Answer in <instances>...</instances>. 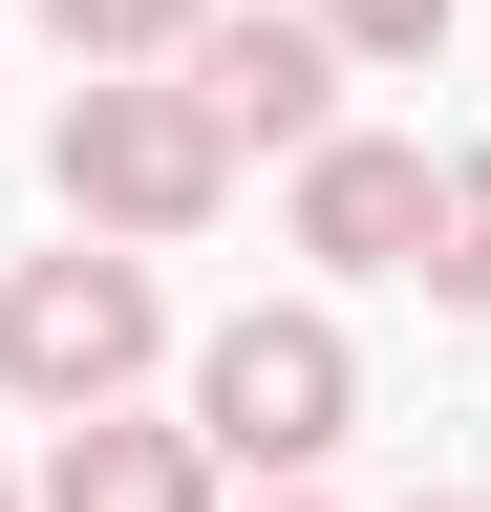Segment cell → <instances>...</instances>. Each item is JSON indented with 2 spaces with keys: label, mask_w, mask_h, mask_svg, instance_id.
Here are the masks:
<instances>
[{
  "label": "cell",
  "mask_w": 491,
  "mask_h": 512,
  "mask_svg": "<svg viewBox=\"0 0 491 512\" xmlns=\"http://www.w3.org/2000/svg\"><path fill=\"white\" fill-rule=\"evenodd\" d=\"M214 192H235V128L171 86V64H86L65 86V235H129L150 256V235H193Z\"/></svg>",
  "instance_id": "obj_1"
},
{
  "label": "cell",
  "mask_w": 491,
  "mask_h": 512,
  "mask_svg": "<svg viewBox=\"0 0 491 512\" xmlns=\"http://www.w3.org/2000/svg\"><path fill=\"white\" fill-rule=\"evenodd\" d=\"M150 342H171V299H150V256H129V235H65V256H22V278H0V384H22L43 427L129 406Z\"/></svg>",
  "instance_id": "obj_2"
},
{
  "label": "cell",
  "mask_w": 491,
  "mask_h": 512,
  "mask_svg": "<svg viewBox=\"0 0 491 512\" xmlns=\"http://www.w3.org/2000/svg\"><path fill=\"white\" fill-rule=\"evenodd\" d=\"M342 427H363V363H342L321 299H257V320L193 342V448H214V470H278V491H299Z\"/></svg>",
  "instance_id": "obj_3"
},
{
  "label": "cell",
  "mask_w": 491,
  "mask_h": 512,
  "mask_svg": "<svg viewBox=\"0 0 491 512\" xmlns=\"http://www.w3.org/2000/svg\"><path fill=\"white\" fill-rule=\"evenodd\" d=\"M171 86H193L235 150H321V107H342V43H321V22H193V43H171Z\"/></svg>",
  "instance_id": "obj_4"
},
{
  "label": "cell",
  "mask_w": 491,
  "mask_h": 512,
  "mask_svg": "<svg viewBox=\"0 0 491 512\" xmlns=\"http://www.w3.org/2000/svg\"><path fill=\"white\" fill-rule=\"evenodd\" d=\"M299 256L406 278V256H427V150H385V128H321V150H299Z\"/></svg>",
  "instance_id": "obj_5"
},
{
  "label": "cell",
  "mask_w": 491,
  "mask_h": 512,
  "mask_svg": "<svg viewBox=\"0 0 491 512\" xmlns=\"http://www.w3.org/2000/svg\"><path fill=\"white\" fill-rule=\"evenodd\" d=\"M22 512H214V448L193 427H129V406H86L65 448H43V491Z\"/></svg>",
  "instance_id": "obj_6"
},
{
  "label": "cell",
  "mask_w": 491,
  "mask_h": 512,
  "mask_svg": "<svg viewBox=\"0 0 491 512\" xmlns=\"http://www.w3.org/2000/svg\"><path fill=\"white\" fill-rule=\"evenodd\" d=\"M406 278L449 299V320H491V150H449V171H427V256H406Z\"/></svg>",
  "instance_id": "obj_7"
},
{
  "label": "cell",
  "mask_w": 491,
  "mask_h": 512,
  "mask_svg": "<svg viewBox=\"0 0 491 512\" xmlns=\"http://www.w3.org/2000/svg\"><path fill=\"white\" fill-rule=\"evenodd\" d=\"M299 22H321L342 64H449V22H470V0H299Z\"/></svg>",
  "instance_id": "obj_8"
},
{
  "label": "cell",
  "mask_w": 491,
  "mask_h": 512,
  "mask_svg": "<svg viewBox=\"0 0 491 512\" xmlns=\"http://www.w3.org/2000/svg\"><path fill=\"white\" fill-rule=\"evenodd\" d=\"M43 22H65L86 64H171V43H193V22H214V0H43Z\"/></svg>",
  "instance_id": "obj_9"
},
{
  "label": "cell",
  "mask_w": 491,
  "mask_h": 512,
  "mask_svg": "<svg viewBox=\"0 0 491 512\" xmlns=\"http://www.w3.org/2000/svg\"><path fill=\"white\" fill-rule=\"evenodd\" d=\"M406 512H449V491H406Z\"/></svg>",
  "instance_id": "obj_10"
},
{
  "label": "cell",
  "mask_w": 491,
  "mask_h": 512,
  "mask_svg": "<svg viewBox=\"0 0 491 512\" xmlns=\"http://www.w3.org/2000/svg\"><path fill=\"white\" fill-rule=\"evenodd\" d=\"M0 512H22V491H0Z\"/></svg>",
  "instance_id": "obj_11"
},
{
  "label": "cell",
  "mask_w": 491,
  "mask_h": 512,
  "mask_svg": "<svg viewBox=\"0 0 491 512\" xmlns=\"http://www.w3.org/2000/svg\"><path fill=\"white\" fill-rule=\"evenodd\" d=\"M278 512H299V491H278Z\"/></svg>",
  "instance_id": "obj_12"
}]
</instances>
